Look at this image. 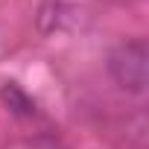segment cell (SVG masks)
Returning a JSON list of instances; mask_svg holds the SVG:
<instances>
[{
  "label": "cell",
  "instance_id": "cell-2",
  "mask_svg": "<svg viewBox=\"0 0 149 149\" xmlns=\"http://www.w3.org/2000/svg\"><path fill=\"white\" fill-rule=\"evenodd\" d=\"M0 100H3V105H6L12 114H18V117H35V114H38L35 100H32L18 82H3V85H0Z\"/></svg>",
  "mask_w": 149,
  "mask_h": 149
},
{
  "label": "cell",
  "instance_id": "cell-3",
  "mask_svg": "<svg viewBox=\"0 0 149 149\" xmlns=\"http://www.w3.org/2000/svg\"><path fill=\"white\" fill-rule=\"evenodd\" d=\"M24 149H61L53 137H38V140H29V143H24Z\"/></svg>",
  "mask_w": 149,
  "mask_h": 149
},
{
  "label": "cell",
  "instance_id": "cell-1",
  "mask_svg": "<svg viewBox=\"0 0 149 149\" xmlns=\"http://www.w3.org/2000/svg\"><path fill=\"white\" fill-rule=\"evenodd\" d=\"M108 73L129 94H143L149 85V47L143 38L123 41L108 56Z\"/></svg>",
  "mask_w": 149,
  "mask_h": 149
}]
</instances>
